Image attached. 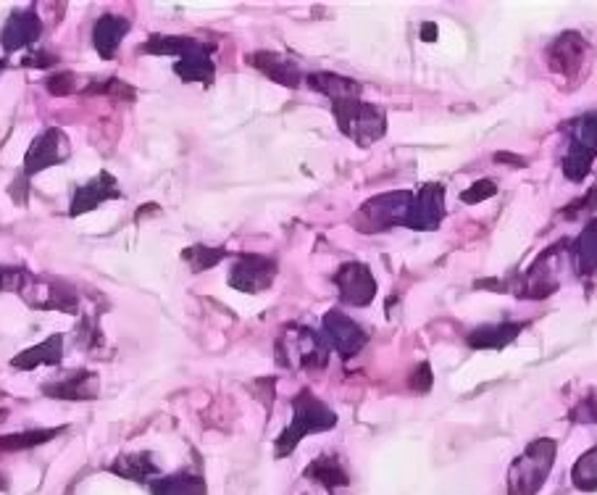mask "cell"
<instances>
[{
	"label": "cell",
	"instance_id": "1",
	"mask_svg": "<svg viewBox=\"0 0 597 495\" xmlns=\"http://www.w3.org/2000/svg\"><path fill=\"white\" fill-rule=\"evenodd\" d=\"M143 53H150V56H179L174 72L179 74L182 82H203V85H211V79L216 74L214 64V45H203L192 37H169V35H158L150 37L148 43H143L140 48Z\"/></svg>",
	"mask_w": 597,
	"mask_h": 495
},
{
	"label": "cell",
	"instance_id": "2",
	"mask_svg": "<svg viewBox=\"0 0 597 495\" xmlns=\"http://www.w3.org/2000/svg\"><path fill=\"white\" fill-rule=\"evenodd\" d=\"M337 414L329 409L327 403L319 401L311 390H300L295 398H292V422L282 435L277 438L274 448H277V459L282 456H290L298 443L308 435H316V432H329L335 430Z\"/></svg>",
	"mask_w": 597,
	"mask_h": 495
},
{
	"label": "cell",
	"instance_id": "3",
	"mask_svg": "<svg viewBox=\"0 0 597 495\" xmlns=\"http://www.w3.org/2000/svg\"><path fill=\"white\" fill-rule=\"evenodd\" d=\"M558 456V445L550 438H540L526 445V451L511 464L508 472V493L534 495L545 485L550 469Z\"/></svg>",
	"mask_w": 597,
	"mask_h": 495
},
{
	"label": "cell",
	"instance_id": "4",
	"mask_svg": "<svg viewBox=\"0 0 597 495\" xmlns=\"http://www.w3.org/2000/svg\"><path fill=\"white\" fill-rule=\"evenodd\" d=\"M337 127L348 137H353L361 148H369L382 140L387 132V114L374 103H363L361 98H345L332 103Z\"/></svg>",
	"mask_w": 597,
	"mask_h": 495
},
{
	"label": "cell",
	"instance_id": "5",
	"mask_svg": "<svg viewBox=\"0 0 597 495\" xmlns=\"http://www.w3.org/2000/svg\"><path fill=\"white\" fill-rule=\"evenodd\" d=\"M413 206V193L408 190H395V193H384L371 198L356 211L353 224L356 230L377 235V232L392 230V227H408Z\"/></svg>",
	"mask_w": 597,
	"mask_h": 495
},
{
	"label": "cell",
	"instance_id": "6",
	"mask_svg": "<svg viewBox=\"0 0 597 495\" xmlns=\"http://www.w3.org/2000/svg\"><path fill=\"white\" fill-rule=\"evenodd\" d=\"M327 340L319 332L300 327V324H287L285 332L277 340V361L287 369L300 366V369H327Z\"/></svg>",
	"mask_w": 597,
	"mask_h": 495
},
{
	"label": "cell",
	"instance_id": "7",
	"mask_svg": "<svg viewBox=\"0 0 597 495\" xmlns=\"http://www.w3.org/2000/svg\"><path fill=\"white\" fill-rule=\"evenodd\" d=\"M597 156V111L579 116L571 127V140L563 156V172L571 182H582Z\"/></svg>",
	"mask_w": 597,
	"mask_h": 495
},
{
	"label": "cell",
	"instance_id": "8",
	"mask_svg": "<svg viewBox=\"0 0 597 495\" xmlns=\"http://www.w3.org/2000/svg\"><path fill=\"white\" fill-rule=\"evenodd\" d=\"M279 272L277 259L271 256H258V253H245L237 256L232 272H229V287H235L240 293H261L269 290L274 277Z\"/></svg>",
	"mask_w": 597,
	"mask_h": 495
},
{
	"label": "cell",
	"instance_id": "9",
	"mask_svg": "<svg viewBox=\"0 0 597 495\" xmlns=\"http://www.w3.org/2000/svg\"><path fill=\"white\" fill-rule=\"evenodd\" d=\"M321 332L327 345H332L342 359H353L356 353L363 351V345L369 340L366 330L356 319H350L348 314H342L340 309H332L321 319Z\"/></svg>",
	"mask_w": 597,
	"mask_h": 495
},
{
	"label": "cell",
	"instance_id": "10",
	"mask_svg": "<svg viewBox=\"0 0 597 495\" xmlns=\"http://www.w3.org/2000/svg\"><path fill=\"white\" fill-rule=\"evenodd\" d=\"M72 156V145L66 140V135L58 127H50L43 135H37L29 145L27 156H24V177H35L48 166H56L61 161Z\"/></svg>",
	"mask_w": 597,
	"mask_h": 495
},
{
	"label": "cell",
	"instance_id": "11",
	"mask_svg": "<svg viewBox=\"0 0 597 495\" xmlns=\"http://www.w3.org/2000/svg\"><path fill=\"white\" fill-rule=\"evenodd\" d=\"M335 285L340 287V301L348 306H369L377 295V280L366 264L361 261H348L342 264L335 274Z\"/></svg>",
	"mask_w": 597,
	"mask_h": 495
},
{
	"label": "cell",
	"instance_id": "12",
	"mask_svg": "<svg viewBox=\"0 0 597 495\" xmlns=\"http://www.w3.org/2000/svg\"><path fill=\"white\" fill-rule=\"evenodd\" d=\"M40 35H43V22L35 8H16L0 32V45L6 53H16L27 45H35Z\"/></svg>",
	"mask_w": 597,
	"mask_h": 495
},
{
	"label": "cell",
	"instance_id": "13",
	"mask_svg": "<svg viewBox=\"0 0 597 495\" xmlns=\"http://www.w3.org/2000/svg\"><path fill=\"white\" fill-rule=\"evenodd\" d=\"M445 216V190L442 185L432 182L424 185L419 193H413V206H411V219L408 227L411 230H437Z\"/></svg>",
	"mask_w": 597,
	"mask_h": 495
},
{
	"label": "cell",
	"instance_id": "14",
	"mask_svg": "<svg viewBox=\"0 0 597 495\" xmlns=\"http://www.w3.org/2000/svg\"><path fill=\"white\" fill-rule=\"evenodd\" d=\"M114 198H121L114 174L100 172L98 177H93V180L85 182V185L74 190L72 206H69V216H82V214H87V211L98 209L100 203L114 201Z\"/></svg>",
	"mask_w": 597,
	"mask_h": 495
},
{
	"label": "cell",
	"instance_id": "15",
	"mask_svg": "<svg viewBox=\"0 0 597 495\" xmlns=\"http://www.w3.org/2000/svg\"><path fill=\"white\" fill-rule=\"evenodd\" d=\"M584 56H587V43L582 40V35L563 32L561 37H555V43L548 48V66L555 74L574 77L582 69Z\"/></svg>",
	"mask_w": 597,
	"mask_h": 495
},
{
	"label": "cell",
	"instance_id": "16",
	"mask_svg": "<svg viewBox=\"0 0 597 495\" xmlns=\"http://www.w3.org/2000/svg\"><path fill=\"white\" fill-rule=\"evenodd\" d=\"M250 66H256L258 72L266 74L271 82H277L282 87H290V90H298L303 85V69L298 64H292L290 58H282L279 53L271 51H258L248 58Z\"/></svg>",
	"mask_w": 597,
	"mask_h": 495
},
{
	"label": "cell",
	"instance_id": "17",
	"mask_svg": "<svg viewBox=\"0 0 597 495\" xmlns=\"http://www.w3.org/2000/svg\"><path fill=\"white\" fill-rule=\"evenodd\" d=\"M43 393L58 401H93L100 393V380L93 372H74L66 380L45 382Z\"/></svg>",
	"mask_w": 597,
	"mask_h": 495
},
{
	"label": "cell",
	"instance_id": "18",
	"mask_svg": "<svg viewBox=\"0 0 597 495\" xmlns=\"http://www.w3.org/2000/svg\"><path fill=\"white\" fill-rule=\"evenodd\" d=\"M129 29H132L129 19H124V16L119 14H103L98 22H95L93 45L103 61H111V58L119 53L121 40L129 35Z\"/></svg>",
	"mask_w": 597,
	"mask_h": 495
},
{
	"label": "cell",
	"instance_id": "19",
	"mask_svg": "<svg viewBox=\"0 0 597 495\" xmlns=\"http://www.w3.org/2000/svg\"><path fill=\"white\" fill-rule=\"evenodd\" d=\"M61 359H64V335H50L43 343L16 353L14 359H11V366L19 369V372H32L37 366H58Z\"/></svg>",
	"mask_w": 597,
	"mask_h": 495
},
{
	"label": "cell",
	"instance_id": "20",
	"mask_svg": "<svg viewBox=\"0 0 597 495\" xmlns=\"http://www.w3.org/2000/svg\"><path fill=\"white\" fill-rule=\"evenodd\" d=\"M308 87L316 90V93L327 95L329 101H345V98H361L363 87L358 82L348 77H340V74L332 72H313L306 77Z\"/></svg>",
	"mask_w": 597,
	"mask_h": 495
},
{
	"label": "cell",
	"instance_id": "21",
	"mask_svg": "<svg viewBox=\"0 0 597 495\" xmlns=\"http://www.w3.org/2000/svg\"><path fill=\"white\" fill-rule=\"evenodd\" d=\"M150 493L153 495H208L206 480L200 474L177 472L169 477H156L150 480Z\"/></svg>",
	"mask_w": 597,
	"mask_h": 495
},
{
	"label": "cell",
	"instance_id": "22",
	"mask_svg": "<svg viewBox=\"0 0 597 495\" xmlns=\"http://www.w3.org/2000/svg\"><path fill=\"white\" fill-rule=\"evenodd\" d=\"M111 472L124 477V480H135V482H150L153 477H158V464L150 453H127L111 464Z\"/></svg>",
	"mask_w": 597,
	"mask_h": 495
},
{
	"label": "cell",
	"instance_id": "23",
	"mask_svg": "<svg viewBox=\"0 0 597 495\" xmlns=\"http://www.w3.org/2000/svg\"><path fill=\"white\" fill-rule=\"evenodd\" d=\"M521 324H511V322H500V324H482L477 330L469 335V345L471 348H505L508 343L519 338Z\"/></svg>",
	"mask_w": 597,
	"mask_h": 495
},
{
	"label": "cell",
	"instance_id": "24",
	"mask_svg": "<svg viewBox=\"0 0 597 495\" xmlns=\"http://www.w3.org/2000/svg\"><path fill=\"white\" fill-rule=\"evenodd\" d=\"M306 477L313 482H319L324 488L337 490L348 485V472L342 467L337 456H319L316 461H311L306 469Z\"/></svg>",
	"mask_w": 597,
	"mask_h": 495
},
{
	"label": "cell",
	"instance_id": "25",
	"mask_svg": "<svg viewBox=\"0 0 597 495\" xmlns=\"http://www.w3.org/2000/svg\"><path fill=\"white\" fill-rule=\"evenodd\" d=\"M45 298L37 303L35 309H53V311H64V314H77L79 309V295L69 282L64 280H48L45 282Z\"/></svg>",
	"mask_w": 597,
	"mask_h": 495
},
{
	"label": "cell",
	"instance_id": "26",
	"mask_svg": "<svg viewBox=\"0 0 597 495\" xmlns=\"http://www.w3.org/2000/svg\"><path fill=\"white\" fill-rule=\"evenodd\" d=\"M64 432V427H56V430H22V432H11V435H0V451H32V448H40L43 443H50L53 438H58Z\"/></svg>",
	"mask_w": 597,
	"mask_h": 495
},
{
	"label": "cell",
	"instance_id": "27",
	"mask_svg": "<svg viewBox=\"0 0 597 495\" xmlns=\"http://www.w3.org/2000/svg\"><path fill=\"white\" fill-rule=\"evenodd\" d=\"M574 264L579 272H597V216L576 237Z\"/></svg>",
	"mask_w": 597,
	"mask_h": 495
},
{
	"label": "cell",
	"instance_id": "28",
	"mask_svg": "<svg viewBox=\"0 0 597 495\" xmlns=\"http://www.w3.org/2000/svg\"><path fill=\"white\" fill-rule=\"evenodd\" d=\"M571 480L584 493H595L597 490V448H590L576 459L574 469H571Z\"/></svg>",
	"mask_w": 597,
	"mask_h": 495
},
{
	"label": "cell",
	"instance_id": "29",
	"mask_svg": "<svg viewBox=\"0 0 597 495\" xmlns=\"http://www.w3.org/2000/svg\"><path fill=\"white\" fill-rule=\"evenodd\" d=\"M35 274L24 266H0V290L3 293L27 295V287H35Z\"/></svg>",
	"mask_w": 597,
	"mask_h": 495
},
{
	"label": "cell",
	"instance_id": "30",
	"mask_svg": "<svg viewBox=\"0 0 597 495\" xmlns=\"http://www.w3.org/2000/svg\"><path fill=\"white\" fill-rule=\"evenodd\" d=\"M227 256L224 248H206V245H192L182 253V259L192 266V272H206V269H214L219 266V261Z\"/></svg>",
	"mask_w": 597,
	"mask_h": 495
},
{
	"label": "cell",
	"instance_id": "31",
	"mask_svg": "<svg viewBox=\"0 0 597 495\" xmlns=\"http://www.w3.org/2000/svg\"><path fill=\"white\" fill-rule=\"evenodd\" d=\"M87 95H114V98H124V101H135V87L121 82V79H106V82H93L87 85Z\"/></svg>",
	"mask_w": 597,
	"mask_h": 495
},
{
	"label": "cell",
	"instance_id": "32",
	"mask_svg": "<svg viewBox=\"0 0 597 495\" xmlns=\"http://www.w3.org/2000/svg\"><path fill=\"white\" fill-rule=\"evenodd\" d=\"M45 87H48L50 95L64 98V95H69L77 90V77H74L72 72H53L48 79H45Z\"/></svg>",
	"mask_w": 597,
	"mask_h": 495
},
{
	"label": "cell",
	"instance_id": "33",
	"mask_svg": "<svg viewBox=\"0 0 597 495\" xmlns=\"http://www.w3.org/2000/svg\"><path fill=\"white\" fill-rule=\"evenodd\" d=\"M495 193H498V185H495V182H492V180H479V182H474V185L463 190L461 201L463 203H482Z\"/></svg>",
	"mask_w": 597,
	"mask_h": 495
},
{
	"label": "cell",
	"instance_id": "34",
	"mask_svg": "<svg viewBox=\"0 0 597 495\" xmlns=\"http://www.w3.org/2000/svg\"><path fill=\"white\" fill-rule=\"evenodd\" d=\"M571 419L579 424H595L597 422V393H590L584 398L574 411H571Z\"/></svg>",
	"mask_w": 597,
	"mask_h": 495
},
{
	"label": "cell",
	"instance_id": "35",
	"mask_svg": "<svg viewBox=\"0 0 597 495\" xmlns=\"http://www.w3.org/2000/svg\"><path fill=\"white\" fill-rule=\"evenodd\" d=\"M58 64V56H53L50 51H43V48H29L27 56L22 58V66H29V69H50V66Z\"/></svg>",
	"mask_w": 597,
	"mask_h": 495
},
{
	"label": "cell",
	"instance_id": "36",
	"mask_svg": "<svg viewBox=\"0 0 597 495\" xmlns=\"http://www.w3.org/2000/svg\"><path fill=\"white\" fill-rule=\"evenodd\" d=\"M595 206H597V187L595 190H590L587 198H582L579 203H571L569 209L563 211V216H566V219H576V216L584 214V211H595Z\"/></svg>",
	"mask_w": 597,
	"mask_h": 495
},
{
	"label": "cell",
	"instance_id": "37",
	"mask_svg": "<svg viewBox=\"0 0 597 495\" xmlns=\"http://www.w3.org/2000/svg\"><path fill=\"white\" fill-rule=\"evenodd\" d=\"M411 385L416 390H429V388H432V369H429V364L419 366V372L413 374Z\"/></svg>",
	"mask_w": 597,
	"mask_h": 495
},
{
	"label": "cell",
	"instance_id": "38",
	"mask_svg": "<svg viewBox=\"0 0 597 495\" xmlns=\"http://www.w3.org/2000/svg\"><path fill=\"white\" fill-rule=\"evenodd\" d=\"M421 40H437V24H424V29H421Z\"/></svg>",
	"mask_w": 597,
	"mask_h": 495
},
{
	"label": "cell",
	"instance_id": "39",
	"mask_svg": "<svg viewBox=\"0 0 597 495\" xmlns=\"http://www.w3.org/2000/svg\"><path fill=\"white\" fill-rule=\"evenodd\" d=\"M6 66H8L6 58H0V72H3V69H6Z\"/></svg>",
	"mask_w": 597,
	"mask_h": 495
},
{
	"label": "cell",
	"instance_id": "40",
	"mask_svg": "<svg viewBox=\"0 0 597 495\" xmlns=\"http://www.w3.org/2000/svg\"><path fill=\"white\" fill-rule=\"evenodd\" d=\"M0 488H6V482H3V477H0Z\"/></svg>",
	"mask_w": 597,
	"mask_h": 495
}]
</instances>
